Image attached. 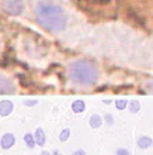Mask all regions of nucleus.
Instances as JSON below:
<instances>
[{
	"mask_svg": "<svg viewBox=\"0 0 153 155\" xmlns=\"http://www.w3.org/2000/svg\"><path fill=\"white\" fill-rule=\"evenodd\" d=\"M35 18L46 31L58 33L66 27L68 14L59 4L53 2H40L35 7Z\"/></svg>",
	"mask_w": 153,
	"mask_h": 155,
	"instance_id": "obj_1",
	"label": "nucleus"
},
{
	"mask_svg": "<svg viewBox=\"0 0 153 155\" xmlns=\"http://www.w3.org/2000/svg\"><path fill=\"white\" fill-rule=\"evenodd\" d=\"M69 75L76 85L90 86L94 85L98 81V68L94 62L81 59V61H75L69 66Z\"/></svg>",
	"mask_w": 153,
	"mask_h": 155,
	"instance_id": "obj_2",
	"label": "nucleus"
},
{
	"mask_svg": "<svg viewBox=\"0 0 153 155\" xmlns=\"http://www.w3.org/2000/svg\"><path fill=\"white\" fill-rule=\"evenodd\" d=\"M2 7L7 14H11V16H18V14L24 12L23 0H3Z\"/></svg>",
	"mask_w": 153,
	"mask_h": 155,
	"instance_id": "obj_3",
	"label": "nucleus"
},
{
	"mask_svg": "<svg viewBox=\"0 0 153 155\" xmlns=\"http://www.w3.org/2000/svg\"><path fill=\"white\" fill-rule=\"evenodd\" d=\"M14 93V85L7 76L0 74V94Z\"/></svg>",
	"mask_w": 153,
	"mask_h": 155,
	"instance_id": "obj_4",
	"label": "nucleus"
},
{
	"mask_svg": "<svg viewBox=\"0 0 153 155\" xmlns=\"http://www.w3.org/2000/svg\"><path fill=\"white\" fill-rule=\"evenodd\" d=\"M14 143H16V137L11 133H6L0 138V147L3 148V150H10L14 145Z\"/></svg>",
	"mask_w": 153,
	"mask_h": 155,
	"instance_id": "obj_5",
	"label": "nucleus"
},
{
	"mask_svg": "<svg viewBox=\"0 0 153 155\" xmlns=\"http://www.w3.org/2000/svg\"><path fill=\"white\" fill-rule=\"evenodd\" d=\"M13 103L10 100H2L0 102V116L2 117H6V116L11 114L13 111Z\"/></svg>",
	"mask_w": 153,
	"mask_h": 155,
	"instance_id": "obj_6",
	"label": "nucleus"
},
{
	"mask_svg": "<svg viewBox=\"0 0 153 155\" xmlns=\"http://www.w3.org/2000/svg\"><path fill=\"white\" fill-rule=\"evenodd\" d=\"M136 144H138V147L141 148V150H148L149 147H152L153 141H152V138H150V137L142 135V137H139V138H138Z\"/></svg>",
	"mask_w": 153,
	"mask_h": 155,
	"instance_id": "obj_7",
	"label": "nucleus"
},
{
	"mask_svg": "<svg viewBox=\"0 0 153 155\" xmlns=\"http://www.w3.org/2000/svg\"><path fill=\"white\" fill-rule=\"evenodd\" d=\"M35 141H37V145H40V147H42L45 144V133H44V130L41 128V127H38L37 128V131H35Z\"/></svg>",
	"mask_w": 153,
	"mask_h": 155,
	"instance_id": "obj_8",
	"label": "nucleus"
},
{
	"mask_svg": "<svg viewBox=\"0 0 153 155\" xmlns=\"http://www.w3.org/2000/svg\"><path fill=\"white\" fill-rule=\"evenodd\" d=\"M86 109V104L83 100H76V102L72 103V110L75 113H81V111H84Z\"/></svg>",
	"mask_w": 153,
	"mask_h": 155,
	"instance_id": "obj_9",
	"label": "nucleus"
},
{
	"mask_svg": "<svg viewBox=\"0 0 153 155\" xmlns=\"http://www.w3.org/2000/svg\"><path fill=\"white\" fill-rule=\"evenodd\" d=\"M101 124H103V120H101V117L98 114H93L91 117H90V126H91L93 128H98Z\"/></svg>",
	"mask_w": 153,
	"mask_h": 155,
	"instance_id": "obj_10",
	"label": "nucleus"
},
{
	"mask_svg": "<svg viewBox=\"0 0 153 155\" xmlns=\"http://www.w3.org/2000/svg\"><path fill=\"white\" fill-rule=\"evenodd\" d=\"M24 141H25V144H27V147H28V148H34V147H35V144H37L35 135L30 134V133H27V134L24 135Z\"/></svg>",
	"mask_w": 153,
	"mask_h": 155,
	"instance_id": "obj_11",
	"label": "nucleus"
},
{
	"mask_svg": "<svg viewBox=\"0 0 153 155\" xmlns=\"http://www.w3.org/2000/svg\"><path fill=\"white\" fill-rule=\"evenodd\" d=\"M69 137H70V131H69L68 128H65V130L61 133V135H59V140H61L62 143H65V141H68Z\"/></svg>",
	"mask_w": 153,
	"mask_h": 155,
	"instance_id": "obj_12",
	"label": "nucleus"
},
{
	"mask_svg": "<svg viewBox=\"0 0 153 155\" xmlns=\"http://www.w3.org/2000/svg\"><path fill=\"white\" fill-rule=\"evenodd\" d=\"M139 109H141V104H139L136 100L131 102V111H133V113H135V111H138Z\"/></svg>",
	"mask_w": 153,
	"mask_h": 155,
	"instance_id": "obj_13",
	"label": "nucleus"
},
{
	"mask_svg": "<svg viewBox=\"0 0 153 155\" xmlns=\"http://www.w3.org/2000/svg\"><path fill=\"white\" fill-rule=\"evenodd\" d=\"M117 155H131V154H129V151L126 150V148H118Z\"/></svg>",
	"mask_w": 153,
	"mask_h": 155,
	"instance_id": "obj_14",
	"label": "nucleus"
},
{
	"mask_svg": "<svg viewBox=\"0 0 153 155\" xmlns=\"http://www.w3.org/2000/svg\"><path fill=\"white\" fill-rule=\"evenodd\" d=\"M117 107L120 109V110L125 109V107H126V100H118V102H117Z\"/></svg>",
	"mask_w": 153,
	"mask_h": 155,
	"instance_id": "obj_15",
	"label": "nucleus"
},
{
	"mask_svg": "<svg viewBox=\"0 0 153 155\" xmlns=\"http://www.w3.org/2000/svg\"><path fill=\"white\" fill-rule=\"evenodd\" d=\"M73 155H86V151H83V150H77V151L73 152Z\"/></svg>",
	"mask_w": 153,
	"mask_h": 155,
	"instance_id": "obj_16",
	"label": "nucleus"
},
{
	"mask_svg": "<svg viewBox=\"0 0 153 155\" xmlns=\"http://www.w3.org/2000/svg\"><path fill=\"white\" fill-rule=\"evenodd\" d=\"M35 103H37V100H28V102H25V104L27 106H34Z\"/></svg>",
	"mask_w": 153,
	"mask_h": 155,
	"instance_id": "obj_17",
	"label": "nucleus"
},
{
	"mask_svg": "<svg viewBox=\"0 0 153 155\" xmlns=\"http://www.w3.org/2000/svg\"><path fill=\"white\" fill-rule=\"evenodd\" d=\"M105 118H107V121H108V123H113V117H111L110 114H107V117H105Z\"/></svg>",
	"mask_w": 153,
	"mask_h": 155,
	"instance_id": "obj_18",
	"label": "nucleus"
},
{
	"mask_svg": "<svg viewBox=\"0 0 153 155\" xmlns=\"http://www.w3.org/2000/svg\"><path fill=\"white\" fill-rule=\"evenodd\" d=\"M41 155H51V154H49L48 151H44V152H42V154H41Z\"/></svg>",
	"mask_w": 153,
	"mask_h": 155,
	"instance_id": "obj_19",
	"label": "nucleus"
},
{
	"mask_svg": "<svg viewBox=\"0 0 153 155\" xmlns=\"http://www.w3.org/2000/svg\"><path fill=\"white\" fill-rule=\"evenodd\" d=\"M52 155H62V154H61V152H58V151H55Z\"/></svg>",
	"mask_w": 153,
	"mask_h": 155,
	"instance_id": "obj_20",
	"label": "nucleus"
}]
</instances>
